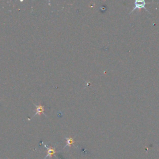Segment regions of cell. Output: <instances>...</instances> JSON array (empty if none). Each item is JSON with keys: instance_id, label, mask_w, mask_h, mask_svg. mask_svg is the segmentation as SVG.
Returning <instances> with one entry per match:
<instances>
[{"instance_id": "4", "label": "cell", "mask_w": 159, "mask_h": 159, "mask_svg": "<svg viewBox=\"0 0 159 159\" xmlns=\"http://www.w3.org/2000/svg\"><path fill=\"white\" fill-rule=\"evenodd\" d=\"M67 140V145L66 146H71V145L74 144V140L72 138H66Z\"/></svg>"}, {"instance_id": "3", "label": "cell", "mask_w": 159, "mask_h": 159, "mask_svg": "<svg viewBox=\"0 0 159 159\" xmlns=\"http://www.w3.org/2000/svg\"><path fill=\"white\" fill-rule=\"evenodd\" d=\"M43 144H44V147H46V148H47V155H46V158H47L48 157H51V156H52L53 155H54L55 154V152H56L55 150L53 148H52V147H48L47 146H46V145L44 144V143H43Z\"/></svg>"}, {"instance_id": "1", "label": "cell", "mask_w": 159, "mask_h": 159, "mask_svg": "<svg viewBox=\"0 0 159 159\" xmlns=\"http://www.w3.org/2000/svg\"><path fill=\"white\" fill-rule=\"evenodd\" d=\"M146 2L144 1V0H142V1L141 0H136V1H135V3H134V8H133V10L131 11L129 14H131L132 12H133L136 9H142V8H143V9L147 11V12H149V11L147 10V8H146Z\"/></svg>"}, {"instance_id": "2", "label": "cell", "mask_w": 159, "mask_h": 159, "mask_svg": "<svg viewBox=\"0 0 159 159\" xmlns=\"http://www.w3.org/2000/svg\"><path fill=\"white\" fill-rule=\"evenodd\" d=\"M36 107V112L35 113V114L34 115L33 117H34L35 116H37L38 114H40L42 113H44V108L42 105H34Z\"/></svg>"}]
</instances>
